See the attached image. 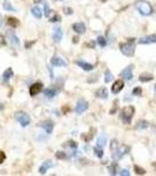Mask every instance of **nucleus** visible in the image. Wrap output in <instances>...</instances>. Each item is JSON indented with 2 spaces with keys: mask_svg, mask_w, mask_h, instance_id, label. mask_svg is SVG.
Wrapping results in <instances>:
<instances>
[{
  "mask_svg": "<svg viewBox=\"0 0 156 176\" xmlns=\"http://www.w3.org/2000/svg\"><path fill=\"white\" fill-rule=\"evenodd\" d=\"M149 126V123L147 121H138L136 124V129H146Z\"/></svg>",
  "mask_w": 156,
  "mask_h": 176,
  "instance_id": "27",
  "label": "nucleus"
},
{
  "mask_svg": "<svg viewBox=\"0 0 156 176\" xmlns=\"http://www.w3.org/2000/svg\"><path fill=\"white\" fill-rule=\"evenodd\" d=\"M119 147V143H117V141L116 140H113L111 141V150L113 151V150H115Z\"/></svg>",
  "mask_w": 156,
  "mask_h": 176,
  "instance_id": "34",
  "label": "nucleus"
},
{
  "mask_svg": "<svg viewBox=\"0 0 156 176\" xmlns=\"http://www.w3.org/2000/svg\"><path fill=\"white\" fill-rule=\"evenodd\" d=\"M73 31L75 33H78V34H84L86 32V26L84 22H75V24H73Z\"/></svg>",
  "mask_w": 156,
  "mask_h": 176,
  "instance_id": "16",
  "label": "nucleus"
},
{
  "mask_svg": "<svg viewBox=\"0 0 156 176\" xmlns=\"http://www.w3.org/2000/svg\"><path fill=\"white\" fill-rule=\"evenodd\" d=\"M133 68H134V66L133 65L127 66L123 71L120 73V75H121L124 80H128V81H129V80L133 79Z\"/></svg>",
  "mask_w": 156,
  "mask_h": 176,
  "instance_id": "8",
  "label": "nucleus"
},
{
  "mask_svg": "<svg viewBox=\"0 0 156 176\" xmlns=\"http://www.w3.org/2000/svg\"><path fill=\"white\" fill-rule=\"evenodd\" d=\"M138 80L141 81V82H148V81H151L153 80V76L151 75H141Z\"/></svg>",
  "mask_w": 156,
  "mask_h": 176,
  "instance_id": "30",
  "label": "nucleus"
},
{
  "mask_svg": "<svg viewBox=\"0 0 156 176\" xmlns=\"http://www.w3.org/2000/svg\"><path fill=\"white\" fill-rule=\"evenodd\" d=\"M134 113H135V108L133 106H127L121 111V115L120 116H121V120L123 121L124 124H130L131 119L134 116Z\"/></svg>",
  "mask_w": 156,
  "mask_h": 176,
  "instance_id": "3",
  "label": "nucleus"
},
{
  "mask_svg": "<svg viewBox=\"0 0 156 176\" xmlns=\"http://www.w3.org/2000/svg\"><path fill=\"white\" fill-rule=\"evenodd\" d=\"M124 87V82L122 80H116L114 81V84L111 85V93L113 94H119L120 92L123 89Z\"/></svg>",
  "mask_w": 156,
  "mask_h": 176,
  "instance_id": "9",
  "label": "nucleus"
},
{
  "mask_svg": "<svg viewBox=\"0 0 156 176\" xmlns=\"http://www.w3.org/2000/svg\"><path fill=\"white\" fill-rule=\"evenodd\" d=\"M67 146H69L71 148H76V147H78V144H76V142H74V141H69Z\"/></svg>",
  "mask_w": 156,
  "mask_h": 176,
  "instance_id": "38",
  "label": "nucleus"
},
{
  "mask_svg": "<svg viewBox=\"0 0 156 176\" xmlns=\"http://www.w3.org/2000/svg\"><path fill=\"white\" fill-rule=\"evenodd\" d=\"M6 40H7V44L10 46H12L13 48H18L20 46V41L19 38L14 34V32L12 31H7L6 32Z\"/></svg>",
  "mask_w": 156,
  "mask_h": 176,
  "instance_id": "6",
  "label": "nucleus"
},
{
  "mask_svg": "<svg viewBox=\"0 0 156 176\" xmlns=\"http://www.w3.org/2000/svg\"><path fill=\"white\" fill-rule=\"evenodd\" d=\"M59 1H61V0H59Z\"/></svg>",
  "mask_w": 156,
  "mask_h": 176,
  "instance_id": "43",
  "label": "nucleus"
},
{
  "mask_svg": "<svg viewBox=\"0 0 156 176\" xmlns=\"http://www.w3.org/2000/svg\"><path fill=\"white\" fill-rule=\"evenodd\" d=\"M135 6H136V10L140 12V14H142V15H150V14H153L154 12V10H153V6L150 5L148 1H146V0H138L136 4H135Z\"/></svg>",
  "mask_w": 156,
  "mask_h": 176,
  "instance_id": "1",
  "label": "nucleus"
},
{
  "mask_svg": "<svg viewBox=\"0 0 156 176\" xmlns=\"http://www.w3.org/2000/svg\"><path fill=\"white\" fill-rule=\"evenodd\" d=\"M2 8H4L5 11H11V12H14V11H15V8L12 6V4H11L10 1H5V2L2 4Z\"/></svg>",
  "mask_w": 156,
  "mask_h": 176,
  "instance_id": "25",
  "label": "nucleus"
},
{
  "mask_svg": "<svg viewBox=\"0 0 156 176\" xmlns=\"http://www.w3.org/2000/svg\"><path fill=\"white\" fill-rule=\"evenodd\" d=\"M5 160H6V155H5V153H4L2 150H0V164L5 162Z\"/></svg>",
  "mask_w": 156,
  "mask_h": 176,
  "instance_id": "35",
  "label": "nucleus"
},
{
  "mask_svg": "<svg viewBox=\"0 0 156 176\" xmlns=\"http://www.w3.org/2000/svg\"><path fill=\"white\" fill-rule=\"evenodd\" d=\"M15 120L22 127H27V126H29V123H31V117L25 111H17L15 113Z\"/></svg>",
  "mask_w": 156,
  "mask_h": 176,
  "instance_id": "5",
  "label": "nucleus"
},
{
  "mask_svg": "<svg viewBox=\"0 0 156 176\" xmlns=\"http://www.w3.org/2000/svg\"><path fill=\"white\" fill-rule=\"evenodd\" d=\"M51 14H52V17H48V18H49V21H51V22H58V21H60V20H61L60 15H59V14L53 13V11L51 12Z\"/></svg>",
  "mask_w": 156,
  "mask_h": 176,
  "instance_id": "29",
  "label": "nucleus"
},
{
  "mask_svg": "<svg viewBox=\"0 0 156 176\" xmlns=\"http://www.w3.org/2000/svg\"><path fill=\"white\" fill-rule=\"evenodd\" d=\"M55 157L59 158V160H65L66 157H67V155H66V153H64V151H58L55 154Z\"/></svg>",
  "mask_w": 156,
  "mask_h": 176,
  "instance_id": "32",
  "label": "nucleus"
},
{
  "mask_svg": "<svg viewBox=\"0 0 156 176\" xmlns=\"http://www.w3.org/2000/svg\"><path fill=\"white\" fill-rule=\"evenodd\" d=\"M154 89H155V94H156V85H155V87H154Z\"/></svg>",
  "mask_w": 156,
  "mask_h": 176,
  "instance_id": "42",
  "label": "nucleus"
},
{
  "mask_svg": "<svg viewBox=\"0 0 156 176\" xmlns=\"http://www.w3.org/2000/svg\"><path fill=\"white\" fill-rule=\"evenodd\" d=\"M98 44L101 47H104V46L107 45V41H106V39H104L103 37H99L98 38Z\"/></svg>",
  "mask_w": 156,
  "mask_h": 176,
  "instance_id": "33",
  "label": "nucleus"
},
{
  "mask_svg": "<svg viewBox=\"0 0 156 176\" xmlns=\"http://www.w3.org/2000/svg\"><path fill=\"white\" fill-rule=\"evenodd\" d=\"M44 94H45V96H47L48 99H52L55 96L57 92H55V89H53V88H46L45 91H44Z\"/></svg>",
  "mask_w": 156,
  "mask_h": 176,
  "instance_id": "23",
  "label": "nucleus"
},
{
  "mask_svg": "<svg viewBox=\"0 0 156 176\" xmlns=\"http://www.w3.org/2000/svg\"><path fill=\"white\" fill-rule=\"evenodd\" d=\"M141 88H140V87H136V88H135V89H134V91H133V94H134V95H140V94H141Z\"/></svg>",
  "mask_w": 156,
  "mask_h": 176,
  "instance_id": "37",
  "label": "nucleus"
},
{
  "mask_svg": "<svg viewBox=\"0 0 156 176\" xmlns=\"http://www.w3.org/2000/svg\"><path fill=\"white\" fill-rule=\"evenodd\" d=\"M51 64L55 67H66L67 66V62H66L64 59L59 58V57H54L51 60Z\"/></svg>",
  "mask_w": 156,
  "mask_h": 176,
  "instance_id": "17",
  "label": "nucleus"
},
{
  "mask_svg": "<svg viewBox=\"0 0 156 176\" xmlns=\"http://www.w3.org/2000/svg\"><path fill=\"white\" fill-rule=\"evenodd\" d=\"M129 149L130 148L128 147V146H124V144L119 146L116 149L111 151V153H113V154H111L113 160H114V161H119V160H121V158H122V157H123L128 151H129Z\"/></svg>",
  "mask_w": 156,
  "mask_h": 176,
  "instance_id": "4",
  "label": "nucleus"
},
{
  "mask_svg": "<svg viewBox=\"0 0 156 176\" xmlns=\"http://www.w3.org/2000/svg\"><path fill=\"white\" fill-rule=\"evenodd\" d=\"M119 175H121V176H129L130 173L127 169H122V170H120V171H119Z\"/></svg>",
  "mask_w": 156,
  "mask_h": 176,
  "instance_id": "36",
  "label": "nucleus"
},
{
  "mask_svg": "<svg viewBox=\"0 0 156 176\" xmlns=\"http://www.w3.org/2000/svg\"><path fill=\"white\" fill-rule=\"evenodd\" d=\"M88 107H89V104H88V102L86 101L85 99H80L76 106H75V113L76 114H82V113H85L88 109Z\"/></svg>",
  "mask_w": 156,
  "mask_h": 176,
  "instance_id": "7",
  "label": "nucleus"
},
{
  "mask_svg": "<svg viewBox=\"0 0 156 176\" xmlns=\"http://www.w3.org/2000/svg\"><path fill=\"white\" fill-rule=\"evenodd\" d=\"M156 42V35L155 34H150L147 37H143L138 40V44L141 45H149V44H155Z\"/></svg>",
  "mask_w": 156,
  "mask_h": 176,
  "instance_id": "10",
  "label": "nucleus"
},
{
  "mask_svg": "<svg viewBox=\"0 0 156 176\" xmlns=\"http://www.w3.org/2000/svg\"><path fill=\"white\" fill-rule=\"evenodd\" d=\"M93 150H94V153L96 154V156H98V157H102V156H103V149H102L101 147H98V146H95V147L93 148Z\"/></svg>",
  "mask_w": 156,
  "mask_h": 176,
  "instance_id": "28",
  "label": "nucleus"
},
{
  "mask_svg": "<svg viewBox=\"0 0 156 176\" xmlns=\"http://www.w3.org/2000/svg\"><path fill=\"white\" fill-rule=\"evenodd\" d=\"M108 170H109V174H111V175H117L119 171H120L119 167H117V163H111V166H109Z\"/></svg>",
  "mask_w": 156,
  "mask_h": 176,
  "instance_id": "22",
  "label": "nucleus"
},
{
  "mask_svg": "<svg viewBox=\"0 0 156 176\" xmlns=\"http://www.w3.org/2000/svg\"><path fill=\"white\" fill-rule=\"evenodd\" d=\"M31 13H32V15L34 17V18H37V19H40L41 17H42V13H41V10H40L38 6H34L31 10Z\"/></svg>",
  "mask_w": 156,
  "mask_h": 176,
  "instance_id": "20",
  "label": "nucleus"
},
{
  "mask_svg": "<svg viewBox=\"0 0 156 176\" xmlns=\"http://www.w3.org/2000/svg\"><path fill=\"white\" fill-rule=\"evenodd\" d=\"M134 170H135V173H136L137 175H144V174H146V170L143 169V168H140L138 166H135V167H134Z\"/></svg>",
  "mask_w": 156,
  "mask_h": 176,
  "instance_id": "31",
  "label": "nucleus"
},
{
  "mask_svg": "<svg viewBox=\"0 0 156 176\" xmlns=\"http://www.w3.org/2000/svg\"><path fill=\"white\" fill-rule=\"evenodd\" d=\"M106 142H107V137H106V135H100L99 139H98V142H96V146H98V147H101V148H103Z\"/></svg>",
  "mask_w": 156,
  "mask_h": 176,
  "instance_id": "24",
  "label": "nucleus"
},
{
  "mask_svg": "<svg viewBox=\"0 0 156 176\" xmlns=\"http://www.w3.org/2000/svg\"><path fill=\"white\" fill-rule=\"evenodd\" d=\"M53 167H54V162H52L51 160H48V161H46V162H44L41 164V167L39 168V173L41 175H44V174H46L47 170L53 168Z\"/></svg>",
  "mask_w": 156,
  "mask_h": 176,
  "instance_id": "14",
  "label": "nucleus"
},
{
  "mask_svg": "<svg viewBox=\"0 0 156 176\" xmlns=\"http://www.w3.org/2000/svg\"><path fill=\"white\" fill-rule=\"evenodd\" d=\"M42 89V84L41 82H35L29 87V95L31 96H35L37 94H39Z\"/></svg>",
  "mask_w": 156,
  "mask_h": 176,
  "instance_id": "11",
  "label": "nucleus"
},
{
  "mask_svg": "<svg viewBox=\"0 0 156 176\" xmlns=\"http://www.w3.org/2000/svg\"><path fill=\"white\" fill-rule=\"evenodd\" d=\"M120 51L126 57H131L135 53V44H134V39H129L128 42H122L120 44Z\"/></svg>",
  "mask_w": 156,
  "mask_h": 176,
  "instance_id": "2",
  "label": "nucleus"
},
{
  "mask_svg": "<svg viewBox=\"0 0 156 176\" xmlns=\"http://www.w3.org/2000/svg\"><path fill=\"white\" fill-rule=\"evenodd\" d=\"M75 64H76L81 69L86 71V72H91V71H93V68H94V66L91 65V64H88V62H86L84 60H76Z\"/></svg>",
  "mask_w": 156,
  "mask_h": 176,
  "instance_id": "12",
  "label": "nucleus"
},
{
  "mask_svg": "<svg viewBox=\"0 0 156 176\" xmlns=\"http://www.w3.org/2000/svg\"><path fill=\"white\" fill-rule=\"evenodd\" d=\"M111 80H113V74L111 73V71H106L104 72V82L106 84H109V82H111Z\"/></svg>",
  "mask_w": 156,
  "mask_h": 176,
  "instance_id": "26",
  "label": "nucleus"
},
{
  "mask_svg": "<svg viewBox=\"0 0 156 176\" xmlns=\"http://www.w3.org/2000/svg\"><path fill=\"white\" fill-rule=\"evenodd\" d=\"M66 11H67V12H66L67 14H72V10H71V8H66Z\"/></svg>",
  "mask_w": 156,
  "mask_h": 176,
  "instance_id": "39",
  "label": "nucleus"
},
{
  "mask_svg": "<svg viewBox=\"0 0 156 176\" xmlns=\"http://www.w3.org/2000/svg\"><path fill=\"white\" fill-rule=\"evenodd\" d=\"M95 96L99 99H107L108 98V92H107V88L106 87H102V88H99L98 91L95 92Z\"/></svg>",
  "mask_w": 156,
  "mask_h": 176,
  "instance_id": "18",
  "label": "nucleus"
},
{
  "mask_svg": "<svg viewBox=\"0 0 156 176\" xmlns=\"http://www.w3.org/2000/svg\"><path fill=\"white\" fill-rule=\"evenodd\" d=\"M13 69L11 68V67H8L6 71L4 72V74H2V80L5 81V82H7L8 80H11V79L13 78Z\"/></svg>",
  "mask_w": 156,
  "mask_h": 176,
  "instance_id": "19",
  "label": "nucleus"
},
{
  "mask_svg": "<svg viewBox=\"0 0 156 176\" xmlns=\"http://www.w3.org/2000/svg\"><path fill=\"white\" fill-rule=\"evenodd\" d=\"M1 25H2V17L0 15V27H1Z\"/></svg>",
  "mask_w": 156,
  "mask_h": 176,
  "instance_id": "41",
  "label": "nucleus"
},
{
  "mask_svg": "<svg viewBox=\"0 0 156 176\" xmlns=\"http://www.w3.org/2000/svg\"><path fill=\"white\" fill-rule=\"evenodd\" d=\"M40 126H41V128H42L47 134H52L53 128H54V123H53V121H51V120H46V121H44Z\"/></svg>",
  "mask_w": 156,
  "mask_h": 176,
  "instance_id": "13",
  "label": "nucleus"
},
{
  "mask_svg": "<svg viewBox=\"0 0 156 176\" xmlns=\"http://www.w3.org/2000/svg\"><path fill=\"white\" fill-rule=\"evenodd\" d=\"M62 35H64V33H62L61 27H55L53 29V40L55 42H60L62 40Z\"/></svg>",
  "mask_w": 156,
  "mask_h": 176,
  "instance_id": "15",
  "label": "nucleus"
},
{
  "mask_svg": "<svg viewBox=\"0 0 156 176\" xmlns=\"http://www.w3.org/2000/svg\"><path fill=\"white\" fill-rule=\"evenodd\" d=\"M2 109H4V104H0V111H2Z\"/></svg>",
  "mask_w": 156,
  "mask_h": 176,
  "instance_id": "40",
  "label": "nucleus"
},
{
  "mask_svg": "<svg viewBox=\"0 0 156 176\" xmlns=\"http://www.w3.org/2000/svg\"><path fill=\"white\" fill-rule=\"evenodd\" d=\"M7 24H8V26L15 28V27L19 25V20L17 19V18H13V17H10V18H7Z\"/></svg>",
  "mask_w": 156,
  "mask_h": 176,
  "instance_id": "21",
  "label": "nucleus"
}]
</instances>
